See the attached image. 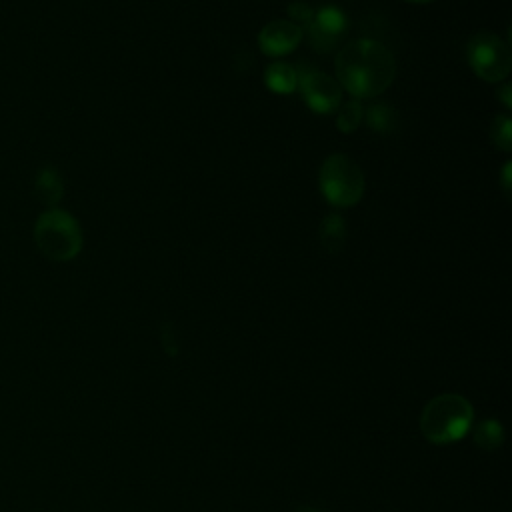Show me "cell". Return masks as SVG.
<instances>
[{
	"mask_svg": "<svg viewBox=\"0 0 512 512\" xmlns=\"http://www.w3.org/2000/svg\"><path fill=\"white\" fill-rule=\"evenodd\" d=\"M490 140L502 152L512 150V122L508 116H496L490 124Z\"/></svg>",
	"mask_w": 512,
	"mask_h": 512,
	"instance_id": "obj_15",
	"label": "cell"
},
{
	"mask_svg": "<svg viewBox=\"0 0 512 512\" xmlns=\"http://www.w3.org/2000/svg\"><path fill=\"white\" fill-rule=\"evenodd\" d=\"M304 30L290 20H272L262 26L258 34V46L266 56L278 58L290 54L302 42Z\"/></svg>",
	"mask_w": 512,
	"mask_h": 512,
	"instance_id": "obj_8",
	"label": "cell"
},
{
	"mask_svg": "<svg viewBox=\"0 0 512 512\" xmlns=\"http://www.w3.org/2000/svg\"><path fill=\"white\" fill-rule=\"evenodd\" d=\"M312 14H314L312 6H310L308 2H304V0H296V2L288 4V16H290V22L298 24L300 28H302V24H304V26H308V22L312 20Z\"/></svg>",
	"mask_w": 512,
	"mask_h": 512,
	"instance_id": "obj_16",
	"label": "cell"
},
{
	"mask_svg": "<svg viewBox=\"0 0 512 512\" xmlns=\"http://www.w3.org/2000/svg\"><path fill=\"white\" fill-rule=\"evenodd\" d=\"M334 68L340 88L356 100L376 98L394 82L396 58L382 42L358 38L338 50Z\"/></svg>",
	"mask_w": 512,
	"mask_h": 512,
	"instance_id": "obj_1",
	"label": "cell"
},
{
	"mask_svg": "<svg viewBox=\"0 0 512 512\" xmlns=\"http://www.w3.org/2000/svg\"><path fill=\"white\" fill-rule=\"evenodd\" d=\"M364 116H366V122L370 124V128L376 130V132L388 134V132L394 130L396 116H394L392 108L386 106V104H382V102H376V104H372L368 110H364Z\"/></svg>",
	"mask_w": 512,
	"mask_h": 512,
	"instance_id": "obj_14",
	"label": "cell"
},
{
	"mask_svg": "<svg viewBox=\"0 0 512 512\" xmlns=\"http://www.w3.org/2000/svg\"><path fill=\"white\" fill-rule=\"evenodd\" d=\"M296 88L308 108L318 114H330L342 104V88L336 78L312 64L296 66Z\"/></svg>",
	"mask_w": 512,
	"mask_h": 512,
	"instance_id": "obj_6",
	"label": "cell"
},
{
	"mask_svg": "<svg viewBox=\"0 0 512 512\" xmlns=\"http://www.w3.org/2000/svg\"><path fill=\"white\" fill-rule=\"evenodd\" d=\"M474 442L482 450H498L504 442V428L498 420H482L474 428Z\"/></svg>",
	"mask_w": 512,
	"mask_h": 512,
	"instance_id": "obj_13",
	"label": "cell"
},
{
	"mask_svg": "<svg viewBox=\"0 0 512 512\" xmlns=\"http://www.w3.org/2000/svg\"><path fill=\"white\" fill-rule=\"evenodd\" d=\"M34 242L46 258L68 262L82 250L84 236L78 220L70 212L50 208L34 224Z\"/></svg>",
	"mask_w": 512,
	"mask_h": 512,
	"instance_id": "obj_3",
	"label": "cell"
},
{
	"mask_svg": "<svg viewBox=\"0 0 512 512\" xmlns=\"http://www.w3.org/2000/svg\"><path fill=\"white\" fill-rule=\"evenodd\" d=\"M466 58L474 74L486 82H502L510 74V48L492 32H476L466 44Z\"/></svg>",
	"mask_w": 512,
	"mask_h": 512,
	"instance_id": "obj_5",
	"label": "cell"
},
{
	"mask_svg": "<svg viewBox=\"0 0 512 512\" xmlns=\"http://www.w3.org/2000/svg\"><path fill=\"white\" fill-rule=\"evenodd\" d=\"M34 188H36L38 198H40L44 204H50V206L56 204V202L62 198V194H64L62 178H60L58 170L52 168V166H46V168H42V170L38 172Z\"/></svg>",
	"mask_w": 512,
	"mask_h": 512,
	"instance_id": "obj_11",
	"label": "cell"
},
{
	"mask_svg": "<svg viewBox=\"0 0 512 512\" xmlns=\"http://www.w3.org/2000/svg\"><path fill=\"white\" fill-rule=\"evenodd\" d=\"M364 120V106L360 104V100H348L342 102L336 108V128L342 134H352Z\"/></svg>",
	"mask_w": 512,
	"mask_h": 512,
	"instance_id": "obj_12",
	"label": "cell"
},
{
	"mask_svg": "<svg viewBox=\"0 0 512 512\" xmlns=\"http://www.w3.org/2000/svg\"><path fill=\"white\" fill-rule=\"evenodd\" d=\"M264 82L274 94H290L296 90V66L288 62H272L266 66Z\"/></svg>",
	"mask_w": 512,
	"mask_h": 512,
	"instance_id": "obj_10",
	"label": "cell"
},
{
	"mask_svg": "<svg viewBox=\"0 0 512 512\" xmlns=\"http://www.w3.org/2000/svg\"><path fill=\"white\" fill-rule=\"evenodd\" d=\"M408 2H416V4H426V2H432V0H408Z\"/></svg>",
	"mask_w": 512,
	"mask_h": 512,
	"instance_id": "obj_19",
	"label": "cell"
},
{
	"mask_svg": "<svg viewBox=\"0 0 512 512\" xmlns=\"http://www.w3.org/2000/svg\"><path fill=\"white\" fill-rule=\"evenodd\" d=\"M346 28H348V22L344 12L332 4L320 6L312 14V20L306 26L312 48L322 54H328L336 48V44L344 38Z\"/></svg>",
	"mask_w": 512,
	"mask_h": 512,
	"instance_id": "obj_7",
	"label": "cell"
},
{
	"mask_svg": "<svg viewBox=\"0 0 512 512\" xmlns=\"http://www.w3.org/2000/svg\"><path fill=\"white\" fill-rule=\"evenodd\" d=\"M318 238H320V244L326 252H330V254L340 252L346 244V222H344V218L336 212L326 214L320 222Z\"/></svg>",
	"mask_w": 512,
	"mask_h": 512,
	"instance_id": "obj_9",
	"label": "cell"
},
{
	"mask_svg": "<svg viewBox=\"0 0 512 512\" xmlns=\"http://www.w3.org/2000/svg\"><path fill=\"white\" fill-rule=\"evenodd\" d=\"M496 98L502 102L504 108H512V86L506 82L496 90Z\"/></svg>",
	"mask_w": 512,
	"mask_h": 512,
	"instance_id": "obj_17",
	"label": "cell"
},
{
	"mask_svg": "<svg viewBox=\"0 0 512 512\" xmlns=\"http://www.w3.org/2000/svg\"><path fill=\"white\" fill-rule=\"evenodd\" d=\"M510 172H512V164H510V162H506V164H504V168H502V188H504L506 196H510V182H512Z\"/></svg>",
	"mask_w": 512,
	"mask_h": 512,
	"instance_id": "obj_18",
	"label": "cell"
},
{
	"mask_svg": "<svg viewBox=\"0 0 512 512\" xmlns=\"http://www.w3.org/2000/svg\"><path fill=\"white\" fill-rule=\"evenodd\" d=\"M318 186L328 204L336 208H350L364 196L366 180L356 160L348 154H330L318 172Z\"/></svg>",
	"mask_w": 512,
	"mask_h": 512,
	"instance_id": "obj_4",
	"label": "cell"
},
{
	"mask_svg": "<svg viewBox=\"0 0 512 512\" xmlns=\"http://www.w3.org/2000/svg\"><path fill=\"white\" fill-rule=\"evenodd\" d=\"M474 420L472 404L454 392L432 398L420 414V432L432 444H452L462 440Z\"/></svg>",
	"mask_w": 512,
	"mask_h": 512,
	"instance_id": "obj_2",
	"label": "cell"
},
{
	"mask_svg": "<svg viewBox=\"0 0 512 512\" xmlns=\"http://www.w3.org/2000/svg\"><path fill=\"white\" fill-rule=\"evenodd\" d=\"M298 512H318V510H314V508H302V510H298Z\"/></svg>",
	"mask_w": 512,
	"mask_h": 512,
	"instance_id": "obj_20",
	"label": "cell"
}]
</instances>
